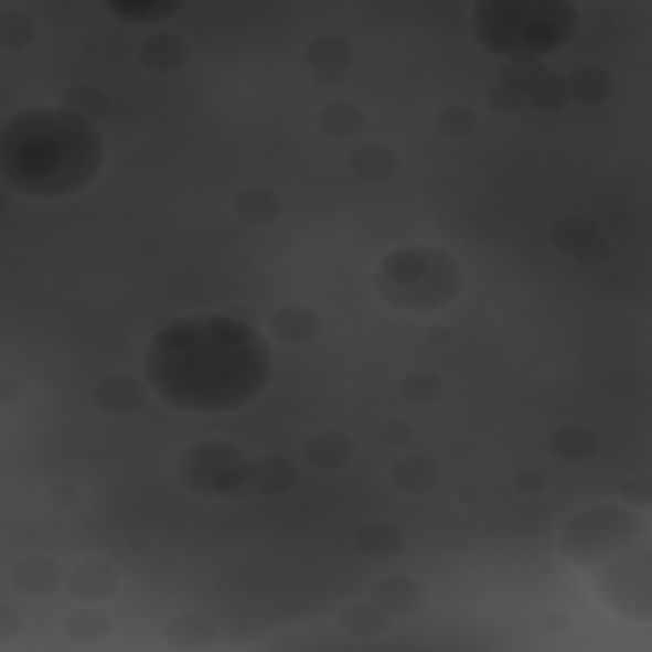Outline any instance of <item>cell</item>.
I'll list each match as a JSON object with an SVG mask.
<instances>
[{
    "label": "cell",
    "instance_id": "cell-1",
    "mask_svg": "<svg viewBox=\"0 0 652 652\" xmlns=\"http://www.w3.org/2000/svg\"><path fill=\"white\" fill-rule=\"evenodd\" d=\"M266 336L235 313H192L163 324L146 344L143 377L169 408L220 416L247 408L274 380Z\"/></svg>",
    "mask_w": 652,
    "mask_h": 652
},
{
    "label": "cell",
    "instance_id": "cell-2",
    "mask_svg": "<svg viewBox=\"0 0 652 652\" xmlns=\"http://www.w3.org/2000/svg\"><path fill=\"white\" fill-rule=\"evenodd\" d=\"M105 163V138L67 107H26L0 128V177L29 200H64L93 184Z\"/></svg>",
    "mask_w": 652,
    "mask_h": 652
},
{
    "label": "cell",
    "instance_id": "cell-3",
    "mask_svg": "<svg viewBox=\"0 0 652 652\" xmlns=\"http://www.w3.org/2000/svg\"><path fill=\"white\" fill-rule=\"evenodd\" d=\"M472 31L487 52L510 62H541L579 34V11L566 0H482Z\"/></svg>",
    "mask_w": 652,
    "mask_h": 652
},
{
    "label": "cell",
    "instance_id": "cell-4",
    "mask_svg": "<svg viewBox=\"0 0 652 652\" xmlns=\"http://www.w3.org/2000/svg\"><path fill=\"white\" fill-rule=\"evenodd\" d=\"M373 280L383 303L410 313H434L449 307L464 286L453 255L434 245H413L387 253Z\"/></svg>",
    "mask_w": 652,
    "mask_h": 652
},
{
    "label": "cell",
    "instance_id": "cell-5",
    "mask_svg": "<svg viewBox=\"0 0 652 652\" xmlns=\"http://www.w3.org/2000/svg\"><path fill=\"white\" fill-rule=\"evenodd\" d=\"M640 541H648L645 517L624 507L601 505L566 520L560 531V553L591 574L607 560L638 548Z\"/></svg>",
    "mask_w": 652,
    "mask_h": 652
},
{
    "label": "cell",
    "instance_id": "cell-6",
    "mask_svg": "<svg viewBox=\"0 0 652 652\" xmlns=\"http://www.w3.org/2000/svg\"><path fill=\"white\" fill-rule=\"evenodd\" d=\"M591 586L601 605L634 622H650V546L642 543L591 571Z\"/></svg>",
    "mask_w": 652,
    "mask_h": 652
},
{
    "label": "cell",
    "instance_id": "cell-7",
    "mask_svg": "<svg viewBox=\"0 0 652 652\" xmlns=\"http://www.w3.org/2000/svg\"><path fill=\"white\" fill-rule=\"evenodd\" d=\"M247 469L253 467H247L243 453L225 441L196 443L186 457H181V477H186V484L194 492L225 494L237 490Z\"/></svg>",
    "mask_w": 652,
    "mask_h": 652
},
{
    "label": "cell",
    "instance_id": "cell-8",
    "mask_svg": "<svg viewBox=\"0 0 652 652\" xmlns=\"http://www.w3.org/2000/svg\"><path fill=\"white\" fill-rule=\"evenodd\" d=\"M502 82L520 100H527L538 110H558L568 103L566 82L541 62H510L502 67Z\"/></svg>",
    "mask_w": 652,
    "mask_h": 652
},
{
    "label": "cell",
    "instance_id": "cell-9",
    "mask_svg": "<svg viewBox=\"0 0 652 652\" xmlns=\"http://www.w3.org/2000/svg\"><path fill=\"white\" fill-rule=\"evenodd\" d=\"M370 601L377 605L387 617H416L424 612L428 594L426 586L410 576H391L380 579L370 589Z\"/></svg>",
    "mask_w": 652,
    "mask_h": 652
},
{
    "label": "cell",
    "instance_id": "cell-10",
    "mask_svg": "<svg viewBox=\"0 0 652 652\" xmlns=\"http://www.w3.org/2000/svg\"><path fill=\"white\" fill-rule=\"evenodd\" d=\"M11 586L23 597L49 599L64 586V568L49 556H31L15 560L11 568Z\"/></svg>",
    "mask_w": 652,
    "mask_h": 652
},
{
    "label": "cell",
    "instance_id": "cell-11",
    "mask_svg": "<svg viewBox=\"0 0 652 652\" xmlns=\"http://www.w3.org/2000/svg\"><path fill=\"white\" fill-rule=\"evenodd\" d=\"M67 591L82 605H100V601L113 599L120 591V576L113 566L100 564V560H87V564L72 568Z\"/></svg>",
    "mask_w": 652,
    "mask_h": 652
},
{
    "label": "cell",
    "instance_id": "cell-12",
    "mask_svg": "<svg viewBox=\"0 0 652 652\" xmlns=\"http://www.w3.org/2000/svg\"><path fill=\"white\" fill-rule=\"evenodd\" d=\"M307 64L319 85H340L346 70L352 67V49L340 36L313 39L307 52Z\"/></svg>",
    "mask_w": 652,
    "mask_h": 652
},
{
    "label": "cell",
    "instance_id": "cell-13",
    "mask_svg": "<svg viewBox=\"0 0 652 652\" xmlns=\"http://www.w3.org/2000/svg\"><path fill=\"white\" fill-rule=\"evenodd\" d=\"M95 403L100 406V410L113 413V416H130V413L143 408L146 391L136 377L113 375L97 383Z\"/></svg>",
    "mask_w": 652,
    "mask_h": 652
},
{
    "label": "cell",
    "instance_id": "cell-14",
    "mask_svg": "<svg viewBox=\"0 0 652 652\" xmlns=\"http://www.w3.org/2000/svg\"><path fill=\"white\" fill-rule=\"evenodd\" d=\"M163 638L173 650H206L220 640V627L206 614L186 612L171 619Z\"/></svg>",
    "mask_w": 652,
    "mask_h": 652
},
{
    "label": "cell",
    "instance_id": "cell-15",
    "mask_svg": "<svg viewBox=\"0 0 652 652\" xmlns=\"http://www.w3.org/2000/svg\"><path fill=\"white\" fill-rule=\"evenodd\" d=\"M350 169L357 179L370 181V184H380V181L393 179L395 173H398L400 159L391 146L373 140V143L360 146L357 151L350 156Z\"/></svg>",
    "mask_w": 652,
    "mask_h": 652
},
{
    "label": "cell",
    "instance_id": "cell-16",
    "mask_svg": "<svg viewBox=\"0 0 652 652\" xmlns=\"http://www.w3.org/2000/svg\"><path fill=\"white\" fill-rule=\"evenodd\" d=\"M391 482L403 494H426L439 487L441 469L426 457H406L393 464Z\"/></svg>",
    "mask_w": 652,
    "mask_h": 652
},
{
    "label": "cell",
    "instance_id": "cell-17",
    "mask_svg": "<svg viewBox=\"0 0 652 652\" xmlns=\"http://www.w3.org/2000/svg\"><path fill=\"white\" fill-rule=\"evenodd\" d=\"M406 546V535L393 523H367L354 533V548L367 558H393Z\"/></svg>",
    "mask_w": 652,
    "mask_h": 652
},
{
    "label": "cell",
    "instance_id": "cell-18",
    "mask_svg": "<svg viewBox=\"0 0 652 652\" xmlns=\"http://www.w3.org/2000/svg\"><path fill=\"white\" fill-rule=\"evenodd\" d=\"M319 317L303 307H286L270 317V332L284 344H309L319 334Z\"/></svg>",
    "mask_w": 652,
    "mask_h": 652
},
{
    "label": "cell",
    "instance_id": "cell-19",
    "mask_svg": "<svg viewBox=\"0 0 652 652\" xmlns=\"http://www.w3.org/2000/svg\"><path fill=\"white\" fill-rule=\"evenodd\" d=\"M235 212L237 217L247 222V225H255V227L274 225L280 214H284V200H280L274 189L250 186L237 194Z\"/></svg>",
    "mask_w": 652,
    "mask_h": 652
},
{
    "label": "cell",
    "instance_id": "cell-20",
    "mask_svg": "<svg viewBox=\"0 0 652 652\" xmlns=\"http://www.w3.org/2000/svg\"><path fill=\"white\" fill-rule=\"evenodd\" d=\"M307 459L321 469H340L354 459V443L340 431L317 434L307 441Z\"/></svg>",
    "mask_w": 652,
    "mask_h": 652
},
{
    "label": "cell",
    "instance_id": "cell-21",
    "mask_svg": "<svg viewBox=\"0 0 652 652\" xmlns=\"http://www.w3.org/2000/svg\"><path fill=\"white\" fill-rule=\"evenodd\" d=\"M342 630L354 640H375L380 634L387 632L391 627V617H387L383 609L373 601H360V605H352L344 609L342 614Z\"/></svg>",
    "mask_w": 652,
    "mask_h": 652
},
{
    "label": "cell",
    "instance_id": "cell-22",
    "mask_svg": "<svg viewBox=\"0 0 652 652\" xmlns=\"http://www.w3.org/2000/svg\"><path fill=\"white\" fill-rule=\"evenodd\" d=\"M548 451L566 464H579L597 453V439L584 426H564L548 439Z\"/></svg>",
    "mask_w": 652,
    "mask_h": 652
},
{
    "label": "cell",
    "instance_id": "cell-23",
    "mask_svg": "<svg viewBox=\"0 0 652 652\" xmlns=\"http://www.w3.org/2000/svg\"><path fill=\"white\" fill-rule=\"evenodd\" d=\"M140 62H143L148 70L163 74L179 70L181 64L186 62L184 41L173 34L151 36L143 44V49H140Z\"/></svg>",
    "mask_w": 652,
    "mask_h": 652
},
{
    "label": "cell",
    "instance_id": "cell-24",
    "mask_svg": "<svg viewBox=\"0 0 652 652\" xmlns=\"http://www.w3.org/2000/svg\"><path fill=\"white\" fill-rule=\"evenodd\" d=\"M319 126L329 138L344 140L362 133L365 128V115L352 103H334L319 115Z\"/></svg>",
    "mask_w": 652,
    "mask_h": 652
},
{
    "label": "cell",
    "instance_id": "cell-25",
    "mask_svg": "<svg viewBox=\"0 0 652 652\" xmlns=\"http://www.w3.org/2000/svg\"><path fill=\"white\" fill-rule=\"evenodd\" d=\"M568 97H574L579 105H601L612 93V79L599 70H579L566 79Z\"/></svg>",
    "mask_w": 652,
    "mask_h": 652
},
{
    "label": "cell",
    "instance_id": "cell-26",
    "mask_svg": "<svg viewBox=\"0 0 652 652\" xmlns=\"http://www.w3.org/2000/svg\"><path fill=\"white\" fill-rule=\"evenodd\" d=\"M107 632H110V619L97 612H72L62 622V634L74 645H93Z\"/></svg>",
    "mask_w": 652,
    "mask_h": 652
},
{
    "label": "cell",
    "instance_id": "cell-27",
    "mask_svg": "<svg viewBox=\"0 0 652 652\" xmlns=\"http://www.w3.org/2000/svg\"><path fill=\"white\" fill-rule=\"evenodd\" d=\"M181 8V3L169 0H148V3H107V11L115 13V19L126 23H156L169 19Z\"/></svg>",
    "mask_w": 652,
    "mask_h": 652
},
{
    "label": "cell",
    "instance_id": "cell-28",
    "mask_svg": "<svg viewBox=\"0 0 652 652\" xmlns=\"http://www.w3.org/2000/svg\"><path fill=\"white\" fill-rule=\"evenodd\" d=\"M62 107H67V110L82 115V118L97 122L100 118H105L110 103H107V97L100 93V89L79 85V87L67 89V93L62 95Z\"/></svg>",
    "mask_w": 652,
    "mask_h": 652
},
{
    "label": "cell",
    "instance_id": "cell-29",
    "mask_svg": "<svg viewBox=\"0 0 652 652\" xmlns=\"http://www.w3.org/2000/svg\"><path fill=\"white\" fill-rule=\"evenodd\" d=\"M34 39L36 26L29 15L15 11L3 13V21H0V46H3L6 52H21V49L34 44Z\"/></svg>",
    "mask_w": 652,
    "mask_h": 652
},
{
    "label": "cell",
    "instance_id": "cell-30",
    "mask_svg": "<svg viewBox=\"0 0 652 652\" xmlns=\"http://www.w3.org/2000/svg\"><path fill=\"white\" fill-rule=\"evenodd\" d=\"M253 474H255V487H258L260 492H270V494L288 490L296 480L291 461H284L276 457L263 459L258 467H253Z\"/></svg>",
    "mask_w": 652,
    "mask_h": 652
},
{
    "label": "cell",
    "instance_id": "cell-31",
    "mask_svg": "<svg viewBox=\"0 0 652 652\" xmlns=\"http://www.w3.org/2000/svg\"><path fill=\"white\" fill-rule=\"evenodd\" d=\"M441 391V377L436 373H428V370H418V373H410L408 377L400 380V395L413 403V406H428V403L439 400Z\"/></svg>",
    "mask_w": 652,
    "mask_h": 652
},
{
    "label": "cell",
    "instance_id": "cell-32",
    "mask_svg": "<svg viewBox=\"0 0 652 652\" xmlns=\"http://www.w3.org/2000/svg\"><path fill=\"white\" fill-rule=\"evenodd\" d=\"M436 130L449 140H464L477 130V115L464 105H449L436 115Z\"/></svg>",
    "mask_w": 652,
    "mask_h": 652
},
{
    "label": "cell",
    "instance_id": "cell-33",
    "mask_svg": "<svg viewBox=\"0 0 652 652\" xmlns=\"http://www.w3.org/2000/svg\"><path fill=\"white\" fill-rule=\"evenodd\" d=\"M487 105H490L492 110H498V113H515L517 107L523 105V100H520L513 89L500 85V87H494L490 95H487Z\"/></svg>",
    "mask_w": 652,
    "mask_h": 652
},
{
    "label": "cell",
    "instance_id": "cell-34",
    "mask_svg": "<svg viewBox=\"0 0 652 652\" xmlns=\"http://www.w3.org/2000/svg\"><path fill=\"white\" fill-rule=\"evenodd\" d=\"M21 627H23V622H21V617H19V612H15V609L11 607V605H0V642H11L15 634L21 632Z\"/></svg>",
    "mask_w": 652,
    "mask_h": 652
},
{
    "label": "cell",
    "instance_id": "cell-35",
    "mask_svg": "<svg viewBox=\"0 0 652 652\" xmlns=\"http://www.w3.org/2000/svg\"><path fill=\"white\" fill-rule=\"evenodd\" d=\"M515 490L520 494H541L543 490H546V477H543L541 472H535V469H531V472H523L515 477Z\"/></svg>",
    "mask_w": 652,
    "mask_h": 652
},
{
    "label": "cell",
    "instance_id": "cell-36",
    "mask_svg": "<svg viewBox=\"0 0 652 652\" xmlns=\"http://www.w3.org/2000/svg\"><path fill=\"white\" fill-rule=\"evenodd\" d=\"M410 436H413V431H410V426H406V424H387L383 428V441H387V443H406V441H410Z\"/></svg>",
    "mask_w": 652,
    "mask_h": 652
},
{
    "label": "cell",
    "instance_id": "cell-37",
    "mask_svg": "<svg viewBox=\"0 0 652 652\" xmlns=\"http://www.w3.org/2000/svg\"><path fill=\"white\" fill-rule=\"evenodd\" d=\"M0 393H3V403H6V406H11L13 400H19L21 395H23V383H21L19 377L6 375L3 377V387H0Z\"/></svg>",
    "mask_w": 652,
    "mask_h": 652
}]
</instances>
